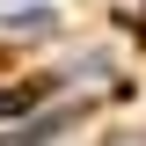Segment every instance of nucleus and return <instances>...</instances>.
Instances as JSON below:
<instances>
[{
    "instance_id": "nucleus-1",
    "label": "nucleus",
    "mask_w": 146,
    "mask_h": 146,
    "mask_svg": "<svg viewBox=\"0 0 146 146\" xmlns=\"http://www.w3.org/2000/svg\"><path fill=\"white\" fill-rule=\"evenodd\" d=\"M0 110H15V95H0Z\"/></svg>"
}]
</instances>
